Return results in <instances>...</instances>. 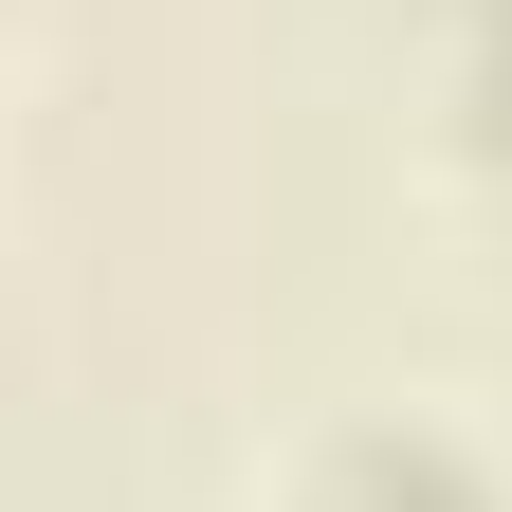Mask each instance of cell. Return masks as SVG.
<instances>
[{"label":"cell","mask_w":512,"mask_h":512,"mask_svg":"<svg viewBox=\"0 0 512 512\" xmlns=\"http://www.w3.org/2000/svg\"><path fill=\"white\" fill-rule=\"evenodd\" d=\"M311 512H494V476H476L439 421H366V439L311 458Z\"/></svg>","instance_id":"6da1fadb"},{"label":"cell","mask_w":512,"mask_h":512,"mask_svg":"<svg viewBox=\"0 0 512 512\" xmlns=\"http://www.w3.org/2000/svg\"><path fill=\"white\" fill-rule=\"evenodd\" d=\"M458 110H476V147L512 165V0H476V19H458Z\"/></svg>","instance_id":"7a4b0ae2"}]
</instances>
